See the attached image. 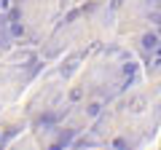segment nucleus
<instances>
[{
  "mask_svg": "<svg viewBox=\"0 0 161 150\" xmlns=\"http://www.w3.org/2000/svg\"><path fill=\"white\" fill-rule=\"evenodd\" d=\"M142 46L145 48H156V46H158V35H145V38H142Z\"/></svg>",
  "mask_w": 161,
  "mask_h": 150,
  "instance_id": "nucleus-1",
  "label": "nucleus"
},
{
  "mask_svg": "<svg viewBox=\"0 0 161 150\" xmlns=\"http://www.w3.org/2000/svg\"><path fill=\"white\" fill-rule=\"evenodd\" d=\"M11 32H14V35H22V32H24V27H22L19 22H11Z\"/></svg>",
  "mask_w": 161,
  "mask_h": 150,
  "instance_id": "nucleus-2",
  "label": "nucleus"
},
{
  "mask_svg": "<svg viewBox=\"0 0 161 150\" xmlns=\"http://www.w3.org/2000/svg\"><path fill=\"white\" fill-rule=\"evenodd\" d=\"M99 107H102V104H99V102H94L92 107H89V115H97V113H99Z\"/></svg>",
  "mask_w": 161,
  "mask_h": 150,
  "instance_id": "nucleus-3",
  "label": "nucleus"
},
{
  "mask_svg": "<svg viewBox=\"0 0 161 150\" xmlns=\"http://www.w3.org/2000/svg\"><path fill=\"white\" fill-rule=\"evenodd\" d=\"M113 147H115V150H126V142H124V139H115Z\"/></svg>",
  "mask_w": 161,
  "mask_h": 150,
  "instance_id": "nucleus-4",
  "label": "nucleus"
},
{
  "mask_svg": "<svg viewBox=\"0 0 161 150\" xmlns=\"http://www.w3.org/2000/svg\"><path fill=\"white\" fill-rule=\"evenodd\" d=\"M124 72H126V75H134V64H132V62H129V64H126V67H124Z\"/></svg>",
  "mask_w": 161,
  "mask_h": 150,
  "instance_id": "nucleus-5",
  "label": "nucleus"
},
{
  "mask_svg": "<svg viewBox=\"0 0 161 150\" xmlns=\"http://www.w3.org/2000/svg\"><path fill=\"white\" fill-rule=\"evenodd\" d=\"M51 150H62V142H59V145H54V147Z\"/></svg>",
  "mask_w": 161,
  "mask_h": 150,
  "instance_id": "nucleus-6",
  "label": "nucleus"
}]
</instances>
